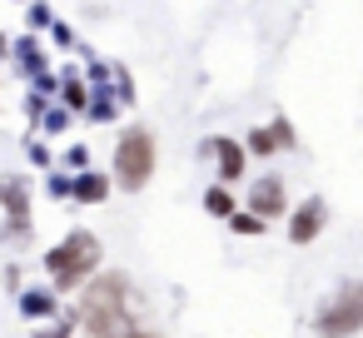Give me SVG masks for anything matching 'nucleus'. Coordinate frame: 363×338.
<instances>
[{
    "instance_id": "nucleus-11",
    "label": "nucleus",
    "mask_w": 363,
    "mask_h": 338,
    "mask_svg": "<svg viewBox=\"0 0 363 338\" xmlns=\"http://www.w3.org/2000/svg\"><path fill=\"white\" fill-rule=\"evenodd\" d=\"M264 224H269V219H259L254 209H234V214H229V229H234V234H264Z\"/></svg>"
},
{
    "instance_id": "nucleus-10",
    "label": "nucleus",
    "mask_w": 363,
    "mask_h": 338,
    "mask_svg": "<svg viewBox=\"0 0 363 338\" xmlns=\"http://www.w3.org/2000/svg\"><path fill=\"white\" fill-rule=\"evenodd\" d=\"M204 209H209L214 219H229V214H234V194H229L224 184H214V189L204 194Z\"/></svg>"
},
{
    "instance_id": "nucleus-13",
    "label": "nucleus",
    "mask_w": 363,
    "mask_h": 338,
    "mask_svg": "<svg viewBox=\"0 0 363 338\" xmlns=\"http://www.w3.org/2000/svg\"><path fill=\"white\" fill-rule=\"evenodd\" d=\"M274 140H279V150H294V130H289V120H284V115L274 120Z\"/></svg>"
},
{
    "instance_id": "nucleus-6",
    "label": "nucleus",
    "mask_w": 363,
    "mask_h": 338,
    "mask_svg": "<svg viewBox=\"0 0 363 338\" xmlns=\"http://www.w3.org/2000/svg\"><path fill=\"white\" fill-rule=\"evenodd\" d=\"M249 209L259 219H279L289 209V194H284V179L279 174H264L259 184H249Z\"/></svg>"
},
{
    "instance_id": "nucleus-1",
    "label": "nucleus",
    "mask_w": 363,
    "mask_h": 338,
    "mask_svg": "<svg viewBox=\"0 0 363 338\" xmlns=\"http://www.w3.org/2000/svg\"><path fill=\"white\" fill-rule=\"evenodd\" d=\"M313 328H318V338H353V333L363 328V278L338 283V288L318 303Z\"/></svg>"
},
{
    "instance_id": "nucleus-4",
    "label": "nucleus",
    "mask_w": 363,
    "mask_h": 338,
    "mask_svg": "<svg viewBox=\"0 0 363 338\" xmlns=\"http://www.w3.org/2000/svg\"><path fill=\"white\" fill-rule=\"evenodd\" d=\"M150 174H155V135L135 125V130L120 135V145H115V184H120V189H145Z\"/></svg>"
},
{
    "instance_id": "nucleus-3",
    "label": "nucleus",
    "mask_w": 363,
    "mask_h": 338,
    "mask_svg": "<svg viewBox=\"0 0 363 338\" xmlns=\"http://www.w3.org/2000/svg\"><path fill=\"white\" fill-rule=\"evenodd\" d=\"M125 293H130V283H125L120 274H105V278H95V283L85 288V308H80V318H85V333H90V338H95V333H110L115 323L130 318Z\"/></svg>"
},
{
    "instance_id": "nucleus-5",
    "label": "nucleus",
    "mask_w": 363,
    "mask_h": 338,
    "mask_svg": "<svg viewBox=\"0 0 363 338\" xmlns=\"http://www.w3.org/2000/svg\"><path fill=\"white\" fill-rule=\"evenodd\" d=\"M323 224H328V204L323 199H303L294 209V219H289V244H313L323 234Z\"/></svg>"
},
{
    "instance_id": "nucleus-14",
    "label": "nucleus",
    "mask_w": 363,
    "mask_h": 338,
    "mask_svg": "<svg viewBox=\"0 0 363 338\" xmlns=\"http://www.w3.org/2000/svg\"><path fill=\"white\" fill-rule=\"evenodd\" d=\"M45 308H50L45 293H30V298H26V313H45Z\"/></svg>"
},
{
    "instance_id": "nucleus-7",
    "label": "nucleus",
    "mask_w": 363,
    "mask_h": 338,
    "mask_svg": "<svg viewBox=\"0 0 363 338\" xmlns=\"http://www.w3.org/2000/svg\"><path fill=\"white\" fill-rule=\"evenodd\" d=\"M209 150H214V159H219V179L224 184H234L239 174H244V145H234V140H209Z\"/></svg>"
},
{
    "instance_id": "nucleus-9",
    "label": "nucleus",
    "mask_w": 363,
    "mask_h": 338,
    "mask_svg": "<svg viewBox=\"0 0 363 338\" xmlns=\"http://www.w3.org/2000/svg\"><path fill=\"white\" fill-rule=\"evenodd\" d=\"M70 194H75V199H85V204H100V199L110 194V179H105V174H80Z\"/></svg>"
},
{
    "instance_id": "nucleus-15",
    "label": "nucleus",
    "mask_w": 363,
    "mask_h": 338,
    "mask_svg": "<svg viewBox=\"0 0 363 338\" xmlns=\"http://www.w3.org/2000/svg\"><path fill=\"white\" fill-rule=\"evenodd\" d=\"M70 333V323H55V328H40V338H65Z\"/></svg>"
},
{
    "instance_id": "nucleus-8",
    "label": "nucleus",
    "mask_w": 363,
    "mask_h": 338,
    "mask_svg": "<svg viewBox=\"0 0 363 338\" xmlns=\"http://www.w3.org/2000/svg\"><path fill=\"white\" fill-rule=\"evenodd\" d=\"M0 204H6V214H16V229H26V179L21 174H6L0 179Z\"/></svg>"
},
{
    "instance_id": "nucleus-12",
    "label": "nucleus",
    "mask_w": 363,
    "mask_h": 338,
    "mask_svg": "<svg viewBox=\"0 0 363 338\" xmlns=\"http://www.w3.org/2000/svg\"><path fill=\"white\" fill-rule=\"evenodd\" d=\"M249 150H254V154H279L274 130H254V135H249Z\"/></svg>"
},
{
    "instance_id": "nucleus-2",
    "label": "nucleus",
    "mask_w": 363,
    "mask_h": 338,
    "mask_svg": "<svg viewBox=\"0 0 363 338\" xmlns=\"http://www.w3.org/2000/svg\"><path fill=\"white\" fill-rule=\"evenodd\" d=\"M95 264H100V239H95L90 229H75L60 249L45 254V269L55 274V288H80Z\"/></svg>"
}]
</instances>
